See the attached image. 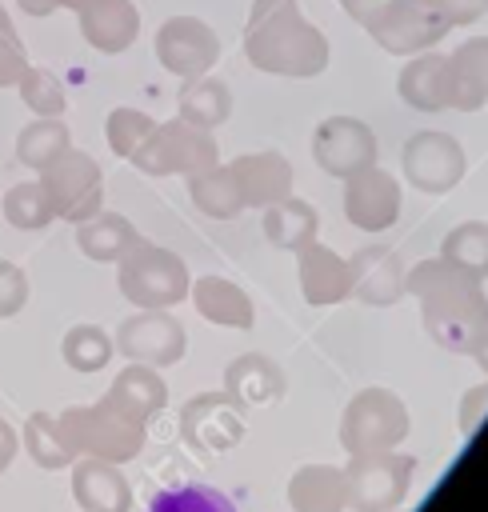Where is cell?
Returning <instances> with one entry per match:
<instances>
[{
    "label": "cell",
    "instance_id": "d6a6232c",
    "mask_svg": "<svg viewBox=\"0 0 488 512\" xmlns=\"http://www.w3.org/2000/svg\"><path fill=\"white\" fill-rule=\"evenodd\" d=\"M108 352H112V344H108V336L100 332V328H72L68 332V340H64V360L72 364V368H84V372H92V368H100L104 360H108Z\"/></svg>",
    "mask_w": 488,
    "mask_h": 512
},
{
    "label": "cell",
    "instance_id": "9c48e42d",
    "mask_svg": "<svg viewBox=\"0 0 488 512\" xmlns=\"http://www.w3.org/2000/svg\"><path fill=\"white\" fill-rule=\"evenodd\" d=\"M136 156V164L144 168V172H156V176H164V172H204V168H212L216 164V144H212V136H204V132H196V128H188V124H164V128H156V136L140 148V152H132Z\"/></svg>",
    "mask_w": 488,
    "mask_h": 512
},
{
    "label": "cell",
    "instance_id": "b9f144b4",
    "mask_svg": "<svg viewBox=\"0 0 488 512\" xmlns=\"http://www.w3.org/2000/svg\"><path fill=\"white\" fill-rule=\"evenodd\" d=\"M340 4H344V12H348L356 24H364V28H368V24L384 12V4H388V0H340Z\"/></svg>",
    "mask_w": 488,
    "mask_h": 512
},
{
    "label": "cell",
    "instance_id": "7a4b0ae2",
    "mask_svg": "<svg viewBox=\"0 0 488 512\" xmlns=\"http://www.w3.org/2000/svg\"><path fill=\"white\" fill-rule=\"evenodd\" d=\"M244 48L256 68L284 76H312L328 60L324 36L312 24H304L292 0H256L244 32Z\"/></svg>",
    "mask_w": 488,
    "mask_h": 512
},
{
    "label": "cell",
    "instance_id": "8d00e7d4",
    "mask_svg": "<svg viewBox=\"0 0 488 512\" xmlns=\"http://www.w3.org/2000/svg\"><path fill=\"white\" fill-rule=\"evenodd\" d=\"M452 64H456V72L488 100V36H476V40H468L456 56H452Z\"/></svg>",
    "mask_w": 488,
    "mask_h": 512
},
{
    "label": "cell",
    "instance_id": "484cf974",
    "mask_svg": "<svg viewBox=\"0 0 488 512\" xmlns=\"http://www.w3.org/2000/svg\"><path fill=\"white\" fill-rule=\"evenodd\" d=\"M192 200L208 212V216H236L244 208V196H240V184L232 176V168H204L192 176Z\"/></svg>",
    "mask_w": 488,
    "mask_h": 512
},
{
    "label": "cell",
    "instance_id": "d590c367",
    "mask_svg": "<svg viewBox=\"0 0 488 512\" xmlns=\"http://www.w3.org/2000/svg\"><path fill=\"white\" fill-rule=\"evenodd\" d=\"M148 132H152V120L140 116V112H132V108H116V112L108 116V140H112V148H116L120 156H132V152L144 144Z\"/></svg>",
    "mask_w": 488,
    "mask_h": 512
},
{
    "label": "cell",
    "instance_id": "7c38bea8",
    "mask_svg": "<svg viewBox=\"0 0 488 512\" xmlns=\"http://www.w3.org/2000/svg\"><path fill=\"white\" fill-rule=\"evenodd\" d=\"M404 176L424 192H448L464 176V152L444 132H416L404 148Z\"/></svg>",
    "mask_w": 488,
    "mask_h": 512
},
{
    "label": "cell",
    "instance_id": "e575fe53",
    "mask_svg": "<svg viewBox=\"0 0 488 512\" xmlns=\"http://www.w3.org/2000/svg\"><path fill=\"white\" fill-rule=\"evenodd\" d=\"M28 448H32V456H36L40 468H60L72 456V448L64 444V436L56 432V424L48 416H32L28 420Z\"/></svg>",
    "mask_w": 488,
    "mask_h": 512
},
{
    "label": "cell",
    "instance_id": "60d3db41",
    "mask_svg": "<svg viewBox=\"0 0 488 512\" xmlns=\"http://www.w3.org/2000/svg\"><path fill=\"white\" fill-rule=\"evenodd\" d=\"M484 412H488V388L468 392V400L460 404V428H464V432H468V428H476Z\"/></svg>",
    "mask_w": 488,
    "mask_h": 512
},
{
    "label": "cell",
    "instance_id": "44dd1931",
    "mask_svg": "<svg viewBox=\"0 0 488 512\" xmlns=\"http://www.w3.org/2000/svg\"><path fill=\"white\" fill-rule=\"evenodd\" d=\"M84 36L100 52H120L136 36V8L128 0H88V8H84Z\"/></svg>",
    "mask_w": 488,
    "mask_h": 512
},
{
    "label": "cell",
    "instance_id": "277c9868",
    "mask_svg": "<svg viewBox=\"0 0 488 512\" xmlns=\"http://www.w3.org/2000/svg\"><path fill=\"white\" fill-rule=\"evenodd\" d=\"M412 456L396 452H360L340 472L344 476V504L356 512H388L408 496L412 484Z\"/></svg>",
    "mask_w": 488,
    "mask_h": 512
},
{
    "label": "cell",
    "instance_id": "4fadbf2b",
    "mask_svg": "<svg viewBox=\"0 0 488 512\" xmlns=\"http://www.w3.org/2000/svg\"><path fill=\"white\" fill-rule=\"evenodd\" d=\"M344 212L364 232L388 228L396 220V212H400V188H396V180L388 172H380V168H364V172L348 176Z\"/></svg>",
    "mask_w": 488,
    "mask_h": 512
},
{
    "label": "cell",
    "instance_id": "836d02e7",
    "mask_svg": "<svg viewBox=\"0 0 488 512\" xmlns=\"http://www.w3.org/2000/svg\"><path fill=\"white\" fill-rule=\"evenodd\" d=\"M64 144H68L64 124H32V128L20 136V160L44 168L48 160H56V156L64 152Z\"/></svg>",
    "mask_w": 488,
    "mask_h": 512
},
{
    "label": "cell",
    "instance_id": "6da1fadb",
    "mask_svg": "<svg viewBox=\"0 0 488 512\" xmlns=\"http://www.w3.org/2000/svg\"><path fill=\"white\" fill-rule=\"evenodd\" d=\"M404 288L420 296L424 328L436 344L452 352H472L488 332V300L480 292V280L452 268L448 260H424L404 280Z\"/></svg>",
    "mask_w": 488,
    "mask_h": 512
},
{
    "label": "cell",
    "instance_id": "f6af8a7d",
    "mask_svg": "<svg viewBox=\"0 0 488 512\" xmlns=\"http://www.w3.org/2000/svg\"><path fill=\"white\" fill-rule=\"evenodd\" d=\"M472 356H476V360H480V364H484V368H488V332H484V336H480V344H476V348H472Z\"/></svg>",
    "mask_w": 488,
    "mask_h": 512
},
{
    "label": "cell",
    "instance_id": "ee69618b",
    "mask_svg": "<svg viewBox=\"0 0 488 512\" xmlns=\"http://www.w3.org/2000/svg\"><path fill=\"white\" fill-rule=\"evenodd\" d=\"M8 456H12V432H8V424H0V468L8 464Z\"/></svg>",
    "mask_w": 488,
    "mask_h": 512
},
{
    "label": "cell",
    "instance_id": "9a60e30c",
    "mask_svg": "<svg viewBox=\"0 0 488 512\" xmlns=\"http://www.w3.org/2000/svg\"><path fill=\"white\" fill-rule=\"evenodd\" d=\"M352 292L372 304V308H388L400 292H404V264H400V252L384 248V244H368L360 248L352 260Z\"/></svg>",
    "mask_w": 488,
    "mask_h": 512
},
{
    "label": "cell",
    "instance_id": "603a6c76",
    "mask_svg": "<svg viewBox=\"0 0 488 512\" xmlns=\"http://www.w3.org/2000/svg\"><path fill=\"white\" fill-rule=\"evenodd\" d=\"M296 512H340L344 508V476L336 468H300L288 484Z\"/></svg>",
    "mask_w": 488,
    "mask_h": 512
},
{
    "label": "cell",
    "instance_id": "4316f807",
    "mask_svg": "<svg viewBox=\"0 0 488 512\" xmlns=\"http://www.w3.org/2000/svg\"><path fill=\"white\" fill-rule=\"evenodd\" d=\"M440 260H448L452 268L468 272V276H488V224L472 220V224H460L444 236V252Z\"/></svg>",
    "mask_w": 488,
    "mask_h": 512
},
{
    "label": "cell",
    "instance_id": "cb8c5ba5",
    "mask_svg": "<svg viewBox=\"0 0 488 512\" xmlns=\"http://www.w3.org/2000/svg\"><path fill=\"white\" fill-rule=\"evenodd\" d=\"M316 208L308 200H276L264 212V236L280 248H304L316 240Z\"/></svg>",
    "mask_w": 488,
    "mask_h": 512
},
{
    "label": "cell",
    "instance_id": "ffe728a7",
    "mask_svg": "<svg viewBox=\"0 0 488 512\" xmlns=\"http://www.w3.org/2000/svg\"><path fill=\"white\" fill-rule=\"evenodd\" d=\"M72 492H76V500H80L88 512H128V504H132L124 476H120L112 464H100V460L76 468Z\"/></svg>",
    "mask_w": 488,
    "mask_h": 512
},
{
    "label": "cell",
    "instance_id": "1f68e13d",
    "mask_svg": "<svg viewBox=\"0 0 488 512\" xmlns=\"http://www.w3.org/2000/svg\"><path fill=\"white\" fill-rule=\"evenodd\" d=\"M112 392L116 396H124L132 408H140L144 416H152L160 404H164V384H160V376H152L148 368H128L116 384H112Z\"/></svg>",
    "mask_w": 488,
    "mask_h": 512
},
{
    "label": "cell",
    "instance_id": "8992f818",
    "mask_svg": "<svg viewBox=\"0 0 488 512\" xmlns=\"http://www.w3.org/2000/svg\"><path fill=\"white\" fill-rule=\"evenodd\" d=\"M400 96L408 104H416L420 112H436V108H480L484 96L456 72L452 56H420L400 72Z\"/></svg>",
    "mask_w": 488,
    "mask_h": 512
},
{
    "label": "cell",
    "instance_id": "d6986e66",
    "mask_svg": "<svg viewBox=\"0 0 488 512\" xmlns=\"http://www.w3.org/2000/svg\"><path fill=\"white\" fill-rule=\"evenodd\" d=\"M232 176L240 184L244 204H276L288 196L292 188V168L284 156L276 152H260V156H244L232 164Z\"/></svg>",
    "mask_w": 488,
    "mask_h": 512
},
{
    "label": "cell",
    "instance_id": "ac0fdd59",
    "mask_svg": "<svg viewBox=\"0 0 488 512\" xmlns=\"http://www.w3.org/2000/svg\"><path fill=\"white\" fill-rule=\"evenodd\" d=\"M296 252H300V288H304L308 304H332V300H340V296L352 292V268H348V260L332 256L320 244H304Z\"/></svg>",
    "mask_w": 488,
    "mask_h": 512
},
{
    "label": "cell",
    "instance_id": "e0dca14e",
    "mask_svg": "<svg viewBox=\"0 0 488 512\" xmlns=\"http://www.w3.org/2000/svg\"><path fill=\"white\" fill-rule=\"evenodd\" d=\"M184 436L196 448H232L244 436V420L228 396H196L184 408Z\"/></svg>",
    "mask_w": 488,
    "mask_h": 512
},
{
    "label": "cell",
    "instance_id": "83f0119b",
    "mask_svg": "<svg viewBox=\"0 0 488 512\" xmlns=\"http://www.w3.org/2000/svg\"><path fill=\"white\" fill-rule=\"evenodd\" d=\"M148 512H236V508L212 484H180V488L160 492Z\"/></svg>",
    "mask_w": 488,
    "mask_h": 512
},
{
    "label": "cell",
    "instance_id": "4dcf8cb0",
    "mask_svg": "<svg viewBox=\"0 0 488 512\" xmlns=\"http://www.w3.org/2000/svg\"><path fill=\"white\" fill-rule=\"evenodd\" d=\"M4 216H8L12 224H20V228H40V224H48L52 204H48L44 188L20 184V188H12V192L4 196Z\"/></svg>",
    "mask_w": 488,
    "mask_h": 512
},
{
    "label": "cell",
    "instance_id": "8fae6325",
    "mask_svg": "<svg viewBox=\"0 0 488 512\" xmlns=\"http://www.w3.org/2000/svg\"><path fill=\"white\" fill-rule=\"evenodd\" d=\"M120 288L136 304H176L188 288L184 264L160 248H140L120 268Z\"/></svg>",
    "mask_w": 488,
    "mask_h": 512
},
{
    "label": "cell",
    "instance_id": "3957f363",
    "mask_svg": "<svg viewBox=\"0 0 488 512\" xmlns=\"http://www.w3.org/2000/svg\"><path fill=\"white\" fill-rule=\"evenodd\" d=\"M144 412L132 408L124 396L108 392L96 408H72L60 416V436L68 448H88L96 456H112V460H124L140 448L144 440Z\"/></svg>",
    "mask_w": 488,
    "mask_h": 512
},
{
    "label": "cell",
    "instance_id": "ab89813d",
    "mask_svg": "<svg viewBox=\"0 0 488 512\" xmlns=\"http://www.w3.org/2000/svg\"><path fill=\"white\" fill-rule=\"evenodd\" d=\"M436 4L448 16V24H472L488 12V0H436Z\"/></svg>",
    "mask_w": 488,
    "mask_h": 512
},
{
    "label": "cell",
    "instance_id": "2e32d148",
    "mask_svg": "<svg viewBox=\"0 0 488 512\" xmlns=\"http://www.w3.org/2000/svg\"><path fill=\"white\" fill-rule=\"evenodd\" d=\"M120 352L144 364H172L184 352V328L168 320L164 312L152 316H132L120 328Z\"/></svg>",
    "mask_w": 488,
    "mask_h": 512
},
{
    "label": "cell",
    "instance_id": "74e56055",
    "mask_svg": "<svg viewBox=\"0 0 488 512\" xmlns=\"http://www.w3.org/2000/svg\"><path fill=\"white\" fill-rule=\"evenodd\" d=\"M24 100H28L36 112H44V116H56V112L64 108V92H60L56 76H48V72H28V80H24Z\"/></svg>",
    "mask_w": 488,
    "mask_h": 512
},
{
    "label": "cell",
    "instance_id": "ba28073f",
    "mask_svg": "<svg viewBox=\"0 0 488 512\" xmlns=\"http://www.w3.org/2000/svg\"><path fill=\"white\" fill-rule=\"evenodd\" d=\"M44 196L52 212L68 220H84L100 208V172L88 156L60 152L56 160L44 164Z\"/></svg>",
    "mask_w": 488,
    "mask_h": 512
},
{
    "label": "cell",
    "instance_id": "f1b7e54d",
    "mask_svg": "<svg viewBox=\"0 0 488 512\" xmlns=\"http://www.w3.org/2000/svg\"><path fill=\"white\" fill-rule=\"evenodd\" d=\"M180 112L188 124H220L228 116V88L216 80H192L180 92Z\"/></svg>",
    "mask_w": 488,
    "mask_h": 512
},
{
    "label": "cell",
    "instance_id": "5b68a950",
    "mask_svg": "<svg viewBox=\"0 0 488 512\" xmlns=\"http://www.w3.org/2000/svg\"><path fill=\"white\" fill-rule=\"evenodd\" d=\"M404 432H408V412L400 396H392L388 388H364L340 420V444L352 456L388 452L396 440H404Z\"/></svg>",
    "mask_w": 488,
    "mask_h": 512
},
{
    "label": "cell",
    "instance_id": "f35d334b",
    "mask_svg": "<svg viewBox=\"0 0 488 512\" xmlns=\"http://www.w3.org/2000/svg\"><path fill=\"white\" fill-rule=\"evenodd\" d=\"M24 276H20V268H12V264H0V316H8V312H20V304H24Z\"/></svg>",
    "mask_w": 488,
    "mask_h": 512
},
{
    "label": "cell",
    "instance_id": "f546056e",
    "mask_svg": "<svg viewBox=\"0 0 488 512\" xmlns=\"http://www.w3.org/2000/svg\"><path fill=\"white\" fill-rule=\"evenodd\" d=\"M132 244H136V232H132V224L120 220V216H100L96 224L80 228V248H84L88 256H96V260H112V256L128 252Z\"/></svg>",
    "mask_w": 488,
    "mask_h": 512
},
{
    "label": "cell",
    "instance_id": "30bf717a",
    "mask_svg": "<svg viewBox=\"0 0 488 512\" xmlns=\"http://www.w3.org/2000/svg\"><path fill=\"white\" fill-rule=\"evenodd\" d=\"M312 152H316V160H320L324 172H332V176H356V172H364V168L376 164V136L360 120H352V116H332V120H324L316 128Z\"/></svg>",
    "mask_w": 488,
    "mask_h": 512
},
{
    "label": "cell",
    "instance_id": "7bdbcfd3",
    "mask_svg": "<svg viewBox=\"0 0 488 512\" xmlns=\"http://www.w3.org/2000/svg\"><path fill=\"white\" fill-rule=\"evenodd\" d=\"M20 4H24L28 12H36V16H40V12H48L52 4H84V0H20Z\"/></svg>",
    "mask_w": 488,
    "mask_h": 512
},
{
    "label": "cell",
    "instance_id": "52a82bcc",
    "mask_svg": "<svg viewBox=\"0 0 488 512\" xmlns=\"http://www.w3.org/2000/svg\"><path fill=\"white\" fill-rule=\"evenodd\" d=\"M448 16L440 12L436 0H388L384 12L368 24V32L380 40L384 52L404 56V52H424L432 44H440V36L448 32Z\"/></svg>",
    "mask_w": 488,
    "mask_h": 512
},
{
    "label": "cell",
    "instance_id": "5bb4252c",
    "mask_svg": "<svg viewBox=\"0 0 488 512\" xmlns=\"http://www.w3.org/2000/svg\"><path fill=\"white\" fill-rule=\"evenodd\" d=\"M156 48H160L164 68H172L176 76H200L220 56L216 32H208L200 20H168L156 36Z\"/></svg>",
    "mask_w": 488,
    "mask_h": 512
},
{
    "label": "cell",
    "instance_id": "d4e9b609",
    "mask_svg": "<svg viewBox=\"0 0 488 512\" xmlns=\"http://www.w3.org/2000/svg\"><path fill=\"white\" fill-rule=\"evenodd\" d=\"M196 308H200L208 320H220V324H232V328H248V324H252V304H248V296H244L236 284L220 280V276H204V280L196 284Z\"/></svg>",
    "mask_w": 488,
    "mask_h": 512
},
{
    "label": "cell",
    "instance_id": "7402d4cb",
    "mask_svg": "<svg viewBox=\"0 0 488 512\" xmlns=\"http://www.w3.org/2000/svg\"><path fill=\"white\" fill-rule=\"evenodd\" d=\"M228 392L244 404H268L284 392V376L268 356H240L228 368Z\"/></svg>",
    "mask_w": 488,
    "mask_h": 512
}]
</instances>
